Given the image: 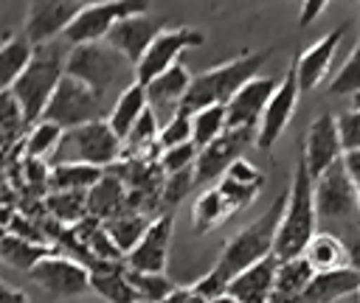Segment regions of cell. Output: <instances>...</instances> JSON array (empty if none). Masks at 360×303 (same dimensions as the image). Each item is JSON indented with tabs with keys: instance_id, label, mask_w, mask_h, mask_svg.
<instances>
[{
	"instance_id": "47",
	"label": "cell",
	"mask_w": 360,
	"mask_h": 303,
	"mask_svg": "<svg viewBox=\"0 0 360 303\" xmlns=\"http://www.w3.org/2000/svg\"><path fill=\"white\" fill-rule=\"evenodd\" d=\"M323 8H326V3H323V0H309V3H304V6H301V14H298V25H301V28H304V25H309V22H312Z\"/></svg>"
},
{
	"instance_id": "33",
	"label": "cell",
	"mask_w": 360,
	"mask_h": 303,
	"mask_svg": "<svg viewBox=\"0 0 360 303\" xmlns=\"http://www.w3.org/2000/svg\"><path fill=\"white\" fill-rule=\"evenodd\" d=\"M62 135H65V129L56 126V123H51V121L34 123V126L25 132V140L20 143L22 157H25V160H45V163H48L51 154L56 152Z\"/></svg>"
},
{
	"instance_id": "31",
	"label": "cell",
	"mask_w": 360,
	"mask_h": 303,
	"mask_svg": "<svg viewBox=\"0 0 360 303\" xmlns=\"http://www.w3.org/2000/svg\"><path fill=\"white\" fill-rule=\"evenodd\" d=\"M149 224H152V216L132 213V210H124V213H118V216H112V219L104 222L107 233L112 236V241L124 252V258L138 247V241L143 238V233L149 230Z\"/></svg>"
},
{
	"instance_id": "22",
	"label": "cell",
	"mask_w": 360,
	"mask_h": 303,
	"mask_svg": "<svg viewBox=\"0 0 360 303\" xmlns=\"http://www.w3.org/2000/svg\"><path fill=\"white\" fill-rule=\"evenodd\" d=\"M360 289V272L352 267H340V269H326V272H315V278L309 281V286L304 289V300L307 303H335L340 297H354V292Z\"/></svg>"
},
{
	"instance_id": "36",
	"label": "cell",
	"mask_w": 360,
	"mask_h": 303,
	"mask_svg": "<svg viewBox=\"0 0 360 303\" xmlns=\"http://www.w3.org/2000/svg\"><path fill=\"white\" fill-rule=\"evenodd\" d=\"M127 275L141 303H163L174 292V283L166 278V272H135L127 267Z\"/></svg>"
},
{
	"instance_id": "13",
	"label": "cell",
	"mask_w": 360,
	"mask_h": 303,
	"mask_svg": "<svg viewBox=\"0 0 360 303\" xmlns=\"http://www.w3.org/2000/svg\"><path fill=\"white\" fill-rule=\"evenodd\" d=\"M343 143H340V132H338V118L332 112H321L318 118H312V123L307 126V137H304V163L309 168V177L318 180L323 177L338 160H343Z\"/></svg>"
},
{
	"instance_id": "15",
	"label": "cell",
	"mask_w": 360,
	"mask_h": 303,
	"mask_svg": "<svg viewBox=\"0 0 360 303\" xmlns=\"http://www.w3.org/2000/svg\"><path fill=\"white\" fill-rule=\"evenodd\" d=\"M298 76H295V67H290L284 73V79L278 81V90L273 93L262 121H259V129H256V146L259 149H270L281 132L287 129V123L292 121V112H295V104H298Z\"/></svg>"
},
{
	"instance_id": "12",
	"label": "cell",
	"mask_w": 360,
	"mask_h": 303,
	"mask_svg": "<svg viewBox=\"0 0 360 303\" xmlns=\"http://www.w3.org/2000/svg\"><path fill=\"white\" fill-rule=\"evenodd\" d=\"M28 278L56 297H79L90 289V269L65 252H53L42 258L28 272Z\"/></svg>"
},
{
	"instance_id": "29",
	"label": "cell",
	"mask_w": 360,
	"mask_h": 303,
	"mask_svg": "<svg viewBox=\"0 0 360 303\" xmlns=\"http://www.w3.org/2000/svg\"><path fill=\"white\" fill-rule=\"evenodd\" d=\"M42 208L62 227H73L87 219V191H51L42 196Z\"/></svg>"
},
{
	"instance_id": "18",
	"label": "cell",
	"mask_w": 360,
	"mask_h": 303,
	"mask_svg": "<svg viewBox=\"0 0 360 303\" xmlns=\"http://www.w3.org/2000/svg\"><path fill=\"white\" fill-rule=\"evenodd\" d=\"M160 31H163V17L155 20V17H149V11H146V14H135V17L121 20V22L107 34L104 42L112 45L121 56H127L132 65H138Z\"/></svg>"
},
{
	"instance_id": "2",
	"label": "cell",
	"mask_w": 360,
	"mask_h": 303,
	"mask_svg": "<svg viewBox=\"0 0 360 303\" xmlns=\"http://www.w3.org/2000/svg\"><path fill=\"white\" fill-rule=\"evenodd\" d=\"M270 53H273V48L245 50V53H239L222 65H214V67L197 73L191 79V87H188L180 109L194 115L197 109H205V107H225L250 79L259 76V70L264 67Z\"/></svg>"
},
{
	"instance_id": "38",
	"label": "cell",
	"mask_w": 360,
	"mask_h": 303,
	"mask_svg": "<svg viewBox=\"0 0 360 303\" xmlns=\"http://www.w3.org/2000/svg\"><path fill=\"white\" fill-rule=\"evenodd\" d=\"M329 93H352L357 95L360 93V36L352 48V53L346 56V62L340 65V70L335 73V79L329 81Z\"/></svg>"
},
{
	"instance_id": "46",
	"label": "cell",
	"mask_w": 360,
	"mask_h": 303,
	"mask_svg": "<svg viewBox=\"0 0 360 303\" xmlns=\"http://www.w3.org/2000/svg\"><path fill=\"white\" fill-rule=\"evenodd\" d=\"M163 303H208L197 289H194V283L191 286H174V292L163 300Z\"/></svg>"
},
{
	"instance_id": "10",
	"label": "cell",
	"mask_w": 360,
	"mask_h": 303,
	"mask_svg": "<svg viewBox=\"0 0 360 303\" xmlns=\"http://www.w3.org/2000/svg\"><path fill=\"white\" fill-rule=\"evenodd\" d=\"M253 143H256V129H253V126L225 129L217 140H211L205 149H200L197 163H194L197 185L219 182V177H225V171H228Z\"/></svg>"
},
{
	"instance_id": "8",
	"label": "cell",
	"mask_w": 360,
	"mask_h": 303,
	"mask_svg": "<svg viewBox=\"0 0 360 303\" xmlns=\"http://www.w3.org/2000/svg\"><path fill=\"white\" fill-rule=\"evenodd\" d=\"M149 6L143 0H112V3H84L76 20L65 31L68 45H90V42H104L107 34L127 17L146 14Z\"/></svg>"
},
{
	"instance_id": "27",
	"label": "cell",
	"mask_w": 360,
	"mask_h": 303,
	"mask_svg": "<svg viewBox=\"0 0 360 303\" xmlns=\"http://www.w3.org/2000/svg\"><path fill=\"white\" fill-rule=\"evenodd\" d=\"M59 252L53 244H37L28 238H20L14 233H6L0 238V261H6L8 267L20 269V272H31L42 258Z\"/></svg>"
},
{
	"instance_id": "52",
	"label": "cell",
	"mask_w": 360,
	"mask_h": 303,
	"mask_svg": "<svg viewBox=\"0 0 360 303\" xmlns=\"http://www.w3.org/2000/svg\"><path fill=\"white\" fill-rule=\"evenodd\" d=\"M0 286H3V283H0Z\"/></svg>"
},
{
	"instance_id": "50",
	"label": "cell",
	"mask_w": 360,
	"mask_h": 303,
	"mask_svg": "<svg viewBox=\"0 0 360 303\" xmlns=\"http://www.w3.org/2000/svg\"><path fill=\"white\" fill-rule=\"evenodd\" d=\"M208 303H239V300H236L233 295L225 292V295H219V297H214V300H208Z\"/></svg>"
},
{
	"instance_id": "4",
	"label": "cell",
	"mask_w": 360,
	"mask_h": 303,
	"mask_svg": "<svg viewBox=\"0 0 360 303\" xmlns=\"http://www.w3.org/2000/svg\"><path fill=\"white\" fill-rule=\"evenodd\" d=\"M70 48L73 45H68L65 39H53L48 45H37L28 67L22 70V76L11 87V95L17 98L28 129L42 121V112H45L53 90L59 87L62 76H65V62H68Z\"/></svg>"
},
{
	"instance_id": "23",
	"label": "cell",
	"mask_w": 360,
	"mask_h": 303,
	"mask_svg": "<svg viewBox=\"0 0 360 303\" xmlns=\"http://www.w3.org/2000/svg\"><path fill=\"white\" fill-rule=\"evenodd\" d=\"M127 196H129L127 185L112 171H107L87 191V216H96V219L107 222V219H112V216H118V213L127 210Z\"/></svg>"
},
{
	"instance_id": "44",
	"label": "cell",
	"mask_w": 360,
	"mask_h": 303,
	"mask_svg": "<svg viewBox=\"0 0 360 303\" xmlns=\"http://www.w3.org/2000/svg\"><path fill=\"white\" fill-rule=\"evenodd\" d=\"M225 177L233 180V182H242V185H253V188H262V185H264L262 174L256 171L253 163H248V157H239V160L225 171Z\"/></svg>"
},
{
	"instance_id": "45",
	"label": "cell",
	"mask_w": 360,
	"mask_h": 303,
	"mask_svg": "<svg viewBox=\"0 0 360 303\" xmlns=\"http://www.w3.org/2000/svg\"><path fill=\"white\" fill-rule=\"evenodd\" d=\"M343 166L349 171V180H352V188H354V196H357V210H360V152H346Z\"/></svg>"
},
{
	"instance_id": "42",
	"label": "cell",
	"mask_w": 360,
	"mask_h": 303,
	"mask_svg": "<svg viewBox=\"0 0 360 303\" xmlns=\"http://www.w3.org/2000/svg\"><path fill=\"white\" fill-rule=\"evenodd\" d=\"M338 132L343 152H360V107H352L338 115Z\"/></svg>"
},
{
	"instance_id": "41",
	"label": "cell",
	"mask_w": 360,
	"mask_h": 303,
	"mask_svg": "<svg viewBox=\"0 0 360 303\" xmlns=\"http://www.w3.org/2000/svg\"><path fill=\"white\" fill-rule=\"evenodd\" d=\"M197 154H200V149H197L194 143H183V146L166 149V152L160 154L158 166H160L163 177H169V174H180V171H186V168H194Z\"/></svg>"
},
{
	"instance_id": "26",
	"label": "cell",
	"mask_w": 360,
	"mask_h": 303,
	"mask_svg": "<svg viewBox=\"0 0 360 303\" xmlns=\"http://www.w3.org/2000/svg\"><path fill=\"white\" fill-rule=\"evenodd\" d=\"M31 56H34V45L28 42V36L22 31L6 36V42L0 45V93H8L17 84V79L28 67Z\"/></svg>"
},
{
	"instance_id": "1",
	"label": "cell",
	"mask_w": 360,
	"mask_h": 303,
	"mask_svg": "<svg viewBox=\"0 0 360 303\" xmlns=\"http://www.w3.org/2000/svg\"><path fill=\"white\" fill-rule=\"evenodd\" d=\"M284 202H287V194H281L278 199L270 202V208L248 227H242L228 244L225 250L219 252L217 264L194 283V289L205 297V300H214L219 295H225L228 283L245 272L248 267L259 264L262 258H267L273 252V244H276V233H278V222H281V213H284Z\"/></svg>"
},
{
	"instance_id": "32",
	"label": "cell",
	"mask_w": 360,
	"mask_h": 303,
	"mask_svg": "<svg viewBox=\"0 0 360 303\" xmlns=\"http://www.w3.org/2000/svg\"><path fill=\"white\" fill-rule=\"evenodd\" d=\"M104 174L107 168H98V166H82V163L53 166L48 177V194L51 191H90Z\"/></svg>"
},
{
	"instance_id": "53",
	"label": "cell",
	"mask_w": 360,
	"mask_h": 303,
	"mask_svg": "<svg viewBox=\"0 0 360 303\" xmlns=\"http://www.w3.org/2000/svg\"><path fill=\"white\" fill-rule=\"evenodd\" d=\"M138 303H141V300H138Z\"/></svg>"
},
{
	"instance_id": "9",
	"label": "cell",
	"mask_w": 360,
	"mask_h": 303,
	"mask_svg": "<svg viewBox=\"0 0 360 303\" xmlns=\"http://www.w3.org/2000/svg\"><path fill=\"white\" fill-rule=\"evenodd\" d=\"M315 213L321 224H346L349 219H360L357 196L343 160H338L323 177L315 180Z\"/></svg>"
},
{
	"instance_id": "35",
	"label": "cell",
	"mask_w": 360,
	"mask_h": 303,
	"mask_svg": "<svg viewBox=\"0 0 360 303\" xmlns=\"http://www.w3.org/2000/svg\"><path fill=\"white\" fill-rule=\"evenodd\" d=\"M228 129L225 107H205L191 115V140L197 149H205L211 140H217Z\"/></svg>"
},
{
	"instance_id": "11",
	"label": "cell",
	"mask_w": 360,
	"mask_h": 303,
	"mask_svg": "<svg viewBox=\"0 0 360 303\" xmlns=\"http://www.w3.org/2000/svg\"><path fill=\"white\" fill-rule=\"evenodd\" d=\"M202 42H205V36L197 28H188V25H183V28H163L155 36V42L149 45V50L143 53V59L135 65V81L141 87H146L152 79H158L160 73H166L169 67H174L177 65V56L186 48H197Z\"/></svg>"
},
{
	"instance_id": "43",
	"label": "cell",
	"mask_w": 360,
	"mask_h": 303,
	"mask_svg": "<svg viewBox=\"0 0 360 303\" xmlns=\"http://www.w3.org/2000/svg\"><path fill=\"white\" fill-rule=\"evenodd\" d=\"M217 188H219V194L228 199V205H231L233 210H239V208L250 205V202L259 196V191H262V188H253V185L233 182V180H228V177H222V180L217 182Z\"/></svg>"
},
{
	"instance_id": "3",
	"label": "cell",
	"mask_w": 360,
	"mask_h": 303,
	"mask_svg": "<svg viewBox=\"0 0 360 303\" xmlns=\"http://www.w3.org/2000/svg\"><path fill=\"white\" fill-rule=\"evenodd\" d=\"M315 224H318V213H315V180L309 177V168H307L304 157H298V163L292 168L290 188H287V202H284V213H281V222H278L273 255L278 261L301 258L304 250H307V244L315 236Z\"/></svg>"
},
{
	"instance_id": "39",
	"label": "cell",
	"mask_w": 360,
	"mask_h": 303,
	"mask_svg": "<svg viewBox=\"0 0 360 303\" xmlns=\"http://www.w3.org/2000/svg\"><path fill=\"white\" fill-rule=\"evenodd\" d=\"M160 149H174V146H183V143H194L191 140V115L177 109L163 126H160Z\"/></svg>"
},
{
	"instance_id": "24",
	"label": "cell",
	"mask_w": 360,
	"mask_h": 303,
	"mask_svg": "<svg viewBox=\"0 0 360 303\" xmlns=\"http://www.w3.org/2000/svg\"><path fill=\"white\" fill-rule=\"evenodd\" d=\"M90 289L107 303H138V292L129 283L127 264H98L90 269Z\"/></svg>"
},
{
	"instance_id": "48",
	"label": "cell",
	"mask_w": 360,
	"mask_h": 303,
	"mask_svg": "<svg viewBox=\"0 0 360 303\" xmlns=\"http://www.w3.org/2000/svg\"><path fill=\"white\" fill-rule=\"evenodd\" d=\"M0 303H31V297L22 289L14 286H0Z\"/></svg>"
},
{
	"instance_id": "16",
	"label": "cell",
	"mask_w": 360,
	"mask_h": 303,
	"mask_svg": "<svg viewBox=\"0 0 360 303\" xmlns=\"http://www.w3.org/2000/svg\"><path fill=\"white\" fill-rule=\"evenodd\" d=\"M278 90V81L273 76H256L250 79L228 104H225V115H228V129H242V126H253L259 129V121L273 98V93Z\"/></svg>"
},
{
	"instance_id": "28",
	"label": "cell",
	"mask_w": 360,
	"mask_h": 303,
	"mask_svg": "<svg viewBox=\"0 0 360 303\" xmlns=\"http://www.w3.org/2000/svg\"><path fill=\"white\" fill-rule=\"evenodd\" d=\"M304 258L312 264L315 272H326V269L349 267V252H346L343 238L335 236V233H329V230L312 236V241H309L307 250H304Z\"/></svg>"
},
{
	"instance_id": "34",
	"label": "cell",
	"mask_w": 360,
	"mask_h": 303,
	"mask_svg": "<svg viewBox=\"0 0 360 303\" xmlns=\"http://www.w3.org/2000/svg\"><path fill=\"white\" fill-rule=\"evenodd\" d=\"M25 132H28V123L17 98L11 95V90L0 93V154H6L11 146H20Z\"/></svg>"
},
{
	"instance_id": "7",
	"label": "cell",
	"mask_w": 360,
	"mask_h": 303,
	"mask_svg": "<svg viewBox=\"0 0 360 303\" xmlns=\"http://www.w3.org/2000/svg\"><path fill=\"white\" fill-rule=\"evenodd\" d=\"M101 118H107L104 101L87 84H82L79 79H73L68 73L62 76L59 87L53 90V95L42 112V121H51V123L62 126L65 132L93 123V121H101Z\"/></svg>"
},
{
	"instance_id": "30",
	"label": "cell",
	"mask_w": 360,
	"mask_h": 303,
	"mask_svg": "<svg viewBox=\"0 0 360 303\" xmlns=\"http://www.w3.org/2000/svg\"><path fill=\"white\" fill-rule=\"evenodd\" d=\"M236 210L228 205V199L219 194V188H208L197 196L194 208H191V224H194V233H208L214 227H219L225 219H231Z\"/></svg>"
},
{
	"instance_id": "51",
	"label": "cell",
	"mask_w": 360,
	"mask_h": 303,
	"mask_svg": "<svg viewBox=\"0 0 360 303\" xmlns=\"http://www.w3.org/2000/svg\"><path fill=\"white\" fill-rule=\"evenodd\" d=\"M354 300H357V303H360V289H357V292H354Z\"/></svg>"
},
{
	"instance_id": "20",
	"label": "cell",
	"mask_w": 360,
	"mask_h": 303,
	"mask_svg": "<svg viewBox=\"0 0 360 303\" xmlns=\"http://www.w3.org/2000/svg\"><path fill=\"white\" fill-rule=\"evenodd\" d=\"M278 258L270 252L259 264L248 267L228 283V295H233L239 303H267L273 289H276V275H278Z\"/></svg>"
},
{
	"instance_id": "21",
	"label": "cell",
	"mask_w": 360,
	"mask_h": 303,
	"mask_svg": "<svg viewBox=\"0 0 360 303\" xmlns=\"http://www.w3.org/2000/svg\"><path fill=\"white\" fill-rule=\"evenodd\" d=\"M191 70L177 62L174 67H169L166 73H160L158 79H152L146 84V98H149V109H172V115L180 109L188 87H191Z\"/></svg>"
},
{
	"instance_id": "40",
	"label": "cell",
	"mask_w": 360,
	"mask_h": 303,
	"mask_svg": "<svg viewBox=\"0 0 360 303\" xmlns=\"http://www.w3.org/2000/svg\"><path fill=\"white\" fill-rule=\"evenodd\" d=\"M197 185V177H194V168H186L180 174H169L163 177V188H160V205L163 208H174L180 199L188 196V191Z\"/></svg>"
},
{
	"instance_id": "6",
	"label": "cell",
	"mask_w": 360,
	"mask_h": 303,
	"mask_svg": "<svg viewBox=\"0 0 360 303\" xmlns=\"http://www.w3.org/2000/svg\"><path fill=\"white\" fill-rule=\"evenodd\" d=\"M124 157V140L112 132V126L107 123V118L68 129L56 146V152L51 154L48 166H70V163H82V166H98V168H112L115 163H121Z\"/></svg>"
},
{
	"instance_id": "19",
	"label": "cell",
	"mask_w": 360,
	"mask_h": 303,
	"mask_svg": "<svg viewBox=\"0 0 360 303\" xmlns=\"http://www.w3.org/2000/svg\"><path fill=\"white\" fill-rule=\"evenodd\" d=\"M343 34H346V25H338L329 34H323L318 42H312L307 50H301V56L295 62V76H298L301 93L304 90H315L323 81V76L329 73L332 56H335L340 39H343Z\"/></svg>"
},
{
	"instance_id": "14",
	"label": "cell",
	"mask_w": 360,
	"mask_h": 303,
	"mask_svg": "<svg viewBox=\"0 0 360 303\" xmlns=\"http://www.w3.org/2000/svg\"><path fill=\"white\" fill-rule=\"evenodd\" d=\"M84 3H73V0H59V3H31L25 22H22V34L28 36V42L37 45H48L53 39H62L68 25L76 20V14L82 11Z\"/></svg>"
},
{
	"instance_id": "37",
	"label": "cell",
	"mask_w": 360,
	"mask_h": 303,
	"mask_svg": "<svg viewBox=\"0 0 360 303\" xmlns=\"http://www.w3.org/2000/svg\"><path fill=\"white\" fill-rule=\"evenodd\" d=\"M312 278H315V269L304 255L292 258V261H281L278 264V275H276V292L304 295V289L309 286Z\"/></svg>"
},
{
	"instance_id": "5",
	"label": "cell",
	"mask_w": 360,
	"mask_h": 303,
	"mask_svg": "<svg viewBox=\"0 0 360 303\" xmlns=\"http://www.w3.org/2000/svg\"><path fill=\"white\" fill-rule=\"evenodd\" d=\"M65 73L87 84L101 101L118 87L121 93L135 84V65L107 42L73 45L65 62Z\"/></svg>"
},
{
	"instance_id": "25",
	"label": "cell",
	"mask_w": 360,
	"mask_h": 303,
	"mask_svg": "<svg viewBox=\"0 0 360 303\" xmlns=\"http://www.w3.org/2000/svg\"><path fill=\"white\" fill-rule=\"evenodd\" d=\"M149 109V98H146V87H141L138 81L129 84L124 93H118L115 104L107 109V123L112 126V132L127 140V135L132 132V126L141 121V115Z\"/></svg>"
},
{
	"instance_id": "49",
	"label": "cell",
	"mask_w": 360,
	"mask_h": 303,
	"mask_svg": "<svg viewBox=\"0 0 360 303\" xmlns=\"http://www.w3.org/2000/svg\"><path fill=\"white\" fill-rule=\"evenodd\" d=\"M267 303H307V300H304V295H290V292H276L273 289Z\"/></svg>"
},
{
	"instance_id": "17",
	"label": "cell",
	"mask_w": 360,
	"mask_h": 303,
	"mask_svg": "<svg viewBox=\"0 0 360 303\" xmlns=\"http://www.w3.org/2000/svg\"><path fill=\"white\" fill-rule=\"evenodd\" d=\"M172 213L163 210L152 219L149 230L138 241V247L124 258V264L135 272H163L169 261V241H172Z\"/></svg>"
}]
</instances>
